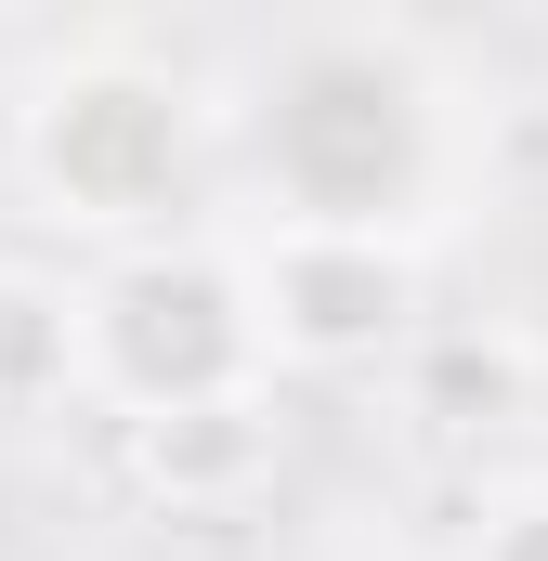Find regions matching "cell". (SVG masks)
<instances>
[{
  "label": "cell",
  "instance_id": "obj_1",
  "mask_svg": "<svg viewBox=\"0 0 548 561\" xmlns=\"http://www.w3.org/2000/svg\"><path fill=\"white\" fill-rule=\"evenodd\" d=\"M262 196L300 236H392L431 196V79L392 26H300L262 79Z\"/></svg>",
  "mask_w": 548,
  "mask_h": 561
},
{
  "label": "cell",
  "instance_id": "obj_2",
  "mask_svg": "<svg viewBox=\"0 0 548 561\" xmlns=\"http://www.w3.org/2000/svg\"><path fill=\"white\" fill-rule=\"evenodd\" d=\"M79 366L132 419L209 405V392H262V327H249L236 249H132V262H105L79 287Z\"/></svg>",
  "mask_w": 548,
  "mask_h": 561
},
{
  "label": "cell",
  "instance_id": "obj_3",
  "mask_svg": "<svg viewBox=\"0 0 548 561\" xmlns=\"http://www.w3.org/2000/svg\"><path fill=\"white\" fill-rule=\"evenodd\" d=\"M183 170H196V105H183V79H157L132 53H66L26 92V183L79 236L157 222L183 196Z\"/></svg>",
  "mask_w": 548,
  "mask_h": 561
},
{
  "label": "cell",
  "instance_id": "obj_4",
  "mask_svg": "<svg viewBox=\"0 0 548 561\" xmlns=\"http://www.w3.org/2000/svg\"><path fill=\"white\" fill-rule=\"evenodd\" d=\"M236 275H249L262 366L353 379V366H379V353L418 340V249L406 236H300V222H274Z\"/></svg>",
  "mask_w": 548,
  "mask_h": 561
},
{
  "label": "cell",
  "instance_id": "obj_5",
  "mask_svg": "<svg viewBox=\"0 0 548 561\" xmlns=\"http://www.w3.org/2000/svg\"><path fill=\"white\" fill-rule=\"evenodd\" d=\"M274 392H209V405H170V419H132V483L157 510H236L274 483Z\"/></svg>",
  "mask_w": 548,
  "mask_h": 561
},
{
  "label": "cell",
  "instance_id": "obj_6",
  "mask_svg": "<svg viewBox=\"0 0 548 561\" xmlns=\"http://www.w3.org/2000/svg\"><path fill=\"white\" fill-rule=\"evenodd\" d=\"M92 366H79V287L26 275V262H0V419H39V405H66Z\"/></svg>",
  "mask_w": 548,
  "mask_h": 561
},
{
  "label": "cell",
  "instance_id": "obj_7",
  "mask_svg": "<svg viewBox=\"0 0 548 561\" xmlns=\"http://www.w3.org/2000/svg\"><path fill=\"white\" fill-rule=\"evenodd\" d=\"M406 366H418V419H444V431H483V419H510V405H523V340L418 327Z\"/></svg>",
  "mask_w": 548,
  "mask_h": 561
},
{
  "label": "cell",
  "instance_id": "obj_8",
  "mask_svg": "<svg viewBox=\"0 0 548 561\" xmlns=\"http://www.w3.org/2000/svg\"><path fill=\"white\" fill-rule=\"evenodd\" d=\"M470 561H548V483L496 496V510H483V549H470Z\"/></svg>",
  "mask_w": 548,
  "mask_h": 561
}]
</instances>
